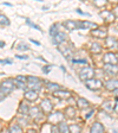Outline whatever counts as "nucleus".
Masks as SVG:
<instances>
[{"label":"nucleus","mask_w":118,"mask_h":133,"mask_svg":"<svg viewBox=\"0 0 118 133\" xmlns=\"http://www.w3.org/2000/svg\"><path fill=\"white\" fill-rule=\"evenodd\" d=\"M40 83L41 81L39 80L38 77H34V76H28L27 77V86L30 88V90H33V91H39L40 90Z\"/></svg>","instance_id":"1"},{"label":"nucleus","mask_w":118,"mask_h":133,"mask_svg":"<svg viewBox=\"0 0 118 133\" xmlns=\"http://www.w3.org/2000/svg\"><path fill=\"white\" fill-rule=\"evenodd\" d=\"M79 76L83 81L91 80V78L95 76V70L92 69L91 66H84V68H82V70H80Z\"/></svg>","instance_id":"2"},{"label":"nucleus","mask_w":118,"mask_h":133,"mask_svg":"<svg viewBox=\"0 0 118 133\" xmlns=\"http://www.w3.org/2000/svg\"><path fill=\"white\" fill-rule=\"evenodd\" d=\"M0 87H1V90H3V93L5 95L12 93V91L14 90V88H15V86H14V83H13V80H5L0 84Z\"/></svg>","instance_id":"3"},{"label":"nucleus","mask_w":118,"mask_h":133,"mask_svg":"<svg viewBox=\"0 0 118 133\" xmlns=\"http://www.w3.org/2000/svg\"><path fill=\"white\" fill-rule=\"evenodd\" d=\"M85 86L90 90H98V89H100L103 87V83H102V81H99V80L91 78V80L85 81Z\"/></svg>","instance_id":"4"},{"label":"nucleus","mask_w":118,"mask_h":133,"mask_svg":"<svg viewBox=\"0 0 118 133\" xmlns=\"http://www.w3.org/2000/svg\"><path fill=\"white\" fill-rule=\"evenodd\" d=\"M103 61H104L105 64L117 65L118 58H117V56H116L113 52H107V54H105V55H104V57H103Z\"/></svg>","instance_id":"5"},{"label":"nucleus","mask_w":118,"mask_h":133,"mask_svg":"<svg viewBox=\"0 0 118 133\" xmlns=\"http://www.w3.org/2000/svg\"><path fill=\"white\" fill-rule=\"evenodd\" d=\"M13 83H14V86L18 87V88L25 89L26 86H27V77L22 76V75H19V76L15 77V80H13Z\"/></svg>","instance_id":"6"},{"label":"nucleus","mask_w":118,"mask_h":133,"mask_svg":"<svg viewBox=\"0 0 118 133\" xmlns=\"http://www.w3.org/2000/svg\"><path fill=\"white\" fill-rule=\"evenodd\" d=\"M64 119V115L63 113H60V112H56V113H52L51 115H49V118H47V120H49L50 122H52V124H57V122H61Z\"/></svg>","instance_id":"7"},{"label":"nucleus","mask_w":118,"mask_h":133,"mask_svg":"<svg viewBox=\"0 0 118 133\" xmlns=\"http://www.w3.org/2000/svg\"><path fill=\"white\" fill-rule=\"evenodd\" d=\"M40 108L43 109L44 113H51V111H52V108H53L52 102L49 99H44L40 103Z\"/></svg>","instance_id":"8"},{"label":"nucleus","mask_w":118,"mask_h":133,"mask_svg":"<svg viewBox=\"0 0 118 133\" xmlns=\"http://www.w3.org/2000/svg\"><path fill=\"white\" fill-rule=\"evenodd\" d=\"M105 88L107 90H118V80L116 78H112V80H109L106 83H105Z\"/></svg>","instance_id":"9"},{"label":"nucleus","mask_w":118,"mask_h":133,"mask_svg":"<svg viewBox=\"0 0 118 133\" xmlns=\"http://www.w3.org/2000/svg\"><path fill=\"white\" fill-rule=\"evenodd\" d=\"M53 38H54V41H53L54 44L60 45V44H63V43H65L66 42V35L65 33H63V32H58Z\"/></svg>","instance_id":"10"},{"label":"nucleus","mask_w":118,"mask_h":133,"mask_svg":"<svg viewBox=\"0 0 118 133\" xmlns=\"http://www.w3.org/2000/svg\"><path fill=\"white\" fill-rule=\"evenodd\" d=\"M90 133H104V126L100 122H95L90 128Z\"/></svg>","instance_id":"11"},{"label":"nucleus","mask_w":118,"mask_h":133,"mask_svg":"<svg viewBox=\"0 0 118 133\" xmlns=\"http://www.w3.org/2000/svg\"><path fill=\"white\" fill-rule=\"evenodd\" d=\"M104 70L106 74L109 75H117L118 74V66L117 65H111V64H105L104 66Z\"/></svg>","instance_id":"12"},{"label":"nucleus","mask_w":118,"mask_h":133,"mask_svg":"<svg viewBox=\"0 0 118 133\" xmlns=\"http://www.w3.org/2000/svg\"><path fill=\"white\" fill-rule=\"evenodd\" d=\"M97 24L95 23H90V22H80L78 23V29L84 30V29H97Z\"/></svg>","instance_id":"13"},{"label":"nucleus","mask_w":118,"mask_h":133,"mask_svg":"<svg viewBox=\"0 0 118 133\" xmlns=\"http://www.w3.org/2000/svg\"><path fill=\"white\" fill-rule=\"evenodd\" d=\"M106 46L109 48V49H118V41L116 38H113V37H109V38H106Z\"/></svg>","instance_id":"14"},{"label":"nucleus","mask_w":118,"mask_h":133,"mask_svg":"<svg viewBox=\"0 0 118 133\" xmlns=\"http://www.w3.org/2000/svg\"><path fill=\"white\" fill-rule=\"evenodd\" d=\"M91 33H92V36L97 37V38H105L107 35V31L105 29H97V30H93Z\"/></svg>","instance_id":"15"},{"label":"nucleus","mask_w":118,"mask_h":133,"mask_svg":"<svg viewBox=\"0 0 118 133\" xmlns=\"http://www.w3.org/2000/svg\"><path fill=\"white\" fill-rule=\"evenodd\" d=\"M56 97H59V99H69L71 96V93L70 91H66V90H57L53 93Z\"/></svg>","instance_id":"16"},{"label":"nucleus","mask_w":118,"mask_h":133,"mask_svg":"<svg viewBox=\"0 0 118 133\" xmlns=\"http://www.w3.org/2000/svg\"><path fill=\"white\" fill-rule=\"evenodd\" d=\"M64 25H65L66 30H69V31H73L76 29H78V23L73 22V20H66L64 23Z\"/></svg>","instance_id":"17"},{"label":"nucleus","mask_w":118,"mask_h":133,"mask_svg":"<svg viewBox=\"0 0 118 133\" xmlns=\"http://www.w3.org/2000/svg\"><path fill=\"white\" fill-rule=\"evenodd\" d=\"M19 113L22 114L24 116H27V114L30 113V107L25 102H21L20 103V107H19Z\"/></svg>","instance_id":"18"},{"label":"nucleus","mask_w":118,"mask_h":133,"mask_svg":"<svg viewBox=\"0 0 118 133\" xmlns=\"http://www.w3.org/2000/svg\"><path fill=\"white\" fill-rule=\"evenodd\" d=\"M25 97H26L28 101H34V100H37V97H38V94H37V91L27 90L25 93Z\"/></svg>","instance_id":"19"},{"label":"nucleus","mask_w":118,"mask_h":133,"mask_svg":"<svg viewBox=\"0 0 118 133\" xmlns=\"http://www.w3.org/2000/svg\"><path fill=\"white\" fill-rule=\"evenodd\" d=\"M30 116H32V118H40L41 116V112L40 109H39L38 107H32L30 108Z\"/></svg>","instance_id":"20"},{"label":"nucleus","mask_w":118,"mask_h":133,"mask_svg":"<svg viewBox=\"0 0 118 133\" xmlns=\"http://www.w3.org/2000/svg\"><path fill=\"white\" fill-rule=\"evenodd\" d=\"M77 106L79 108H88L89 107V101L88 100H85V99H83V97H80V99H78L77 100Z\"/></svg>","instance_id":"21"},{"label":"nucleus","mask_w":118,"mask_h":133,"mask_svg":"<svg viewBox=\"0 0 118 133\" xmlns=\"http://www.w3.org/2000/svg\"><path fill=\"white\" fill-rule=\"evenodd\" d=\"M91 52H93V54L102 52V45L99 44V43H93V44L91 45Z\"/></svg>","instance_id":"22"},{"label":"nucleus","mask_w":118,"mask_h":133,"mask_svg":"<svg viewBox=\"0 0 118 133\" xmlns=\"http://www.w3.org/2000/svg\"><path fill=\"white\" fill-rule=\"evenodd\" d=\"M60 52L63 54L64 56H65L66 58H69V59H71V57H72V51H71V49H67V48H61L60 46Z\"/></svg>","instance_id":"23"},{"label":"nucleus","mask_w":118,"mask_h":133,"mask_svg":"<svg viewBox=\"0 0 118 133\" xmlns=\"http://www.w3.org/2000/svg\"><path fill=\"white\" fill-rule=\"evenodd\" d=\"M103 107H104L105 111L111 112V111H113V108H115V103H113L112 101H105V102L103 103Z\"/></svg>","instance_id":"24"},{"label":"nucleus","mask_w":118,"mask_h":133,"mask_svg":"<svg viewBox=\"0 0 118 133\" xmlns=\"http://www.w3.org/2000/svg\"><path fill=\"white\" fill-rule=\"evenodd\" d=\"M65 114L69 116V118H73V116L76 115V108H74L73 106H69V107L66 108Z\"/></svg>","instance_id":"25"},{"label":"nucleus","mask_w":118,"mask_h":133,"mask_svg":"<svg viewBox=\"0 0 118 133\" xmlns=\"http://www.w3.org/2000/svg\"><path fill=\"white\" fill-rule=\"evenodd\" d=\"M69 131H70V133H80L82 132V128H80L79 125L73 124L69 126Z\"/></svg>","instance_id":"26"},{"label":"nucleus","mask_w":118,"mask_h":133,"mask_svg":"<svg viewBox=\"0 0 118 133\" xmlns=\"http://www.w3.org/2000/svg\"><path fill=\"white\" fill-rule=\"evenodd\" d=\"M10 133H22V130L20 127L19 125H12L11 127H10Z\"/></svg>","instance_id":"27"},{"label":"nucleus","mask_w":118,"mask_h":133,"mask_svg":"<svg viewBox=\"0 0 118 133\" xmlns=\"http://www.w3.org/2000/svg\"><path fill=\"white\" fill-rule=\"evenodd\" d=\"M59 132L60 133H69L70 131H69V126L65 124V122H60V125H59Z\"/></svg>","instance_id":"28"},{"label":"nucleus","mask_w":118,"mask_h":133,"mask_svg":"<svg viewBox=\"0 0 118 133\" xmlns=\"http://www.w3.org/2000/svg\"><path fill=\"white\" fill-rule=\"evenodd\" d=\"M59 88H60V87L58 86L57 83H51V82L47 83V89H50V90H52L53 93H54V91H57Z\"/></svg>","instance_id":"29"},{"label":"nucleus","mask_w":118,"mask_h":133,"mask_svg":"<svg viewBox=\"0 0 118 133\" xmlns=\"http://www.w3.org/2000/svg\"><path fill=\"white\" fill-rule=\"evenodd\" d=\"M0 24L1 25H10V20L4 14H0Z\"/></svg>","instance_id":"30"},{"label":"nucleus","mask_w":118,"mask_h":133,"mask_svg":"<svg viewBox=\"0 0 118 133\" xmlns=\"http://www.w3.org/2000/svg\"><path fill=\"white\" fill-rule=\"evenodd\" d=\"M57 33H58V31H57V25L53 24L52 26L50 28V35H51L52 37H54L56 35H57Z\"/></svg>","instance_id":"31"},{"label":"nucleus","mask_w":118,"mask_h":133,"mask_svg":"<svg viewBox=\"0 0 118 133\" xmlns=\"http://www.w3.org/2000/svg\"><path fill=\"white\" fill-rule=\"evenodd\" d=\"M17 48H18V50H21V51H24V50H28V46L26 44H24V43L18 44V45H17Z\"/></svg>","instance_id":"32"},{"label":"nucleus","mask_w":118,"mask_h":133,"mask_svg":"<svg viewBox=\"0 0 118 133\" xmlns=\"http://www.w3.org/2000/svg\"><path fill=\"white\" fill-rule=\"evenodd\" d=\"M73 63H78V64H86L88 63V61H86L85 58H84V59H73Z\"/></svg>","instance_id":"33"},{"label":"nucleus","mask_w":118,"mask_h":133,"mask_svg":"<svg viewBox=\"0 0 118 133\" xmlns=\"http://www.w3.org/2000/svg\"><path fill=\"white\" fill-rule=\"evenodd\" d=\"M27 25H30V26H32V28H34V29H37V30H40V28H39L38 25H36V24H33L32 22H31V20H27Z\"/></svg>","instance_id":"34"},{"label":"nucleus","mask_w":118,"mask_h":133,"mask_svg":"<svg viewBox=\"0 0 118 133\" xmlns=\"http://www.w3.org/2000/svg\"><path fill=\"white\" fill-rule=\"evenodd\" d=\"M105 3H106V1H104V0H97V1H95L96 6H104Z\"/></svg>","instance_id":"35"},{"label":"nucleus","mask_w":118,"mask_h":133,"mask_svg":"<svg viewBox=\"0 0 118 133\" xmlns=\"http://www.w3.org/2000/svg\"><path fill=\"white\" fill-rule=\"evenodd\" d=\"M5 96H6V95L3 93V90H1V87H0V101H3V100L5 99Z\"/></svg>","instance_id":"36"},{"label":"nucleus","mask_w":118,"mask_h":133,"mask_svg":"<svg viewBox=\"0 0 118 133\" xmlns=\"http://www.w3.org/2000/svg\"><path fill=\"white\" fill-rule=\"evenodd\" d=\"M113 16H115V17H118V6H116V7L115 8H113Z\"/></svg>","instance_id":"37"},{"label":"nucleus","mask_w":118,"mask_h":133,"mask_svg":"<svg viewBox=\"0 0 118 133\" xmlns=\"http://www.w3.org/2000/svg\"><path fill=\"white\" fill-rule=\"evenodd\" d=\"M15 57H17V58H19V59H27V58H28L27 56H21V55H17Z\"/></svg>","instance_id":"38"},{"label":"nucleus","mask_w":118,"mask_h":133,"mask_svg":"<svg viewBox=\"0 0 118 133\" xmlns=\"http://www.w3.org/2000/svg\"><path fill=\"white\" fill-rule=\"evenodd\" d=\"M113 109H115V112H117V113H118V99L116 100V103H115V108H113Z\"/></svg>","instance_id":"39"},{"label":"nucleus","mask_w":118,"mask_h":133,"mask_svg":"<svg viewBox=\"0 0 118 133\" xmlns=\"http://www.w3.org/2000/svg\"><path fill=\"white\" fill-rule=\"evenodd\" d=\"M52 133H59V130L56 126H52Z\"/></svg>","instance_id":"40"},{"label":"nucleus","mask_w":118,"mask_h":133,"mask_svg":"<svg viewBox=\"0 0 118 133\" xmlns=\"http://www.w3.org/2000/svg\"><path fill=\"white\" fill-rule=\"evenodd\" d=\"M50 70H51V65H49V66H45L44 72H50Z\"/></svg>","instance_id":"41"},{"label":"nucleus","mask_w":118,"mask_h":133,"mask_svg":"<svg viewBox=\"0 0 118 133\" xmlns=\"http://www.w3.org/2000/svg\"><path fill=\"white\" fill-rule=\"evenodd\" d=\"M77 12H78V13H79V14H85V16L90 17V14H89V13H84V12H82V11H80L79 8H78V10H77Z\"/></svg>","instance_id":"42"},{"label":"nucleus","mask_w":118,"mask_h":133,"mask_svg":"<svg viewBox=\"0 0 118 133\" xmlns=\"http://www.w3.org/2000/svg\"><path fill=\"white\" fill-rule=\"evenodd\" d=\"M0 63H4V64H11L12 62H11V61H8V59H7V61H0Z\"/></svg>","instance_id":"43"},{"label":"nucleus","mask_w":118,"mask_h":133,"mask_svg":"<svg viewBox=\"0 0 118 133\" xmlns=\"http://www.w3.org/2000/svg\"><path fill=\"white\" fill-rule=\"evenodd\" d=\"M31 42H32L33 44H36V45H38V46H39V45H40V43H38V42H36V41H33V39H31Z\"/></svg>","instance_id":"44"},{"label":"nucleus","mask_w":118,"mask_h":133,"mask_svg":"<svg viewBox=\"0 0 118 133\" xmlns=\"http://www.w3.org/2000/svg\"><path fill=\"white\" fill-rule=\"evenodd\" d=\"M27 133H38V132H37L36 130H28V131H27Z\"/></svg>","instance_id":"45"},{"label":"nucleus","mask_w":118,"mask_h":133,"mask_svg":"<svg viewBox=\"0 0 118 133\" xmlns=\"http://www.w3.org/2000/svg\"><path fill=\"white\" fill-rule=\"evenodd\" d=\"M92 113H93V111H92V112H90V113H89L88 115H86V119H89V118H90V116L92 115Z\"/></svg>","instance_id":"46"},{"label":"nucleus","mask_w":118,"mask_h":133,"mask_svg":"<svg viewBox=\"0 0 118 133\" xmlns=\"http://www.w3.org/2000/svg\"><path fill=\"white\" fill-rule=\"evenodd\" d=\"M4 45H5V43H4V42H0V46H4Z\"/></svg>","instance_id":"47"},{"label":"nucleus","mask_w":118,"mask_h":133,"mask_svg":"<svg viewBox=\"0 0 118 133\" xmlns=\"http://www.w3.org/2000/svg\"><path fill=\"white\" fill-rule=\"evenodd\" d=\"M113 133H118V131L117 130H113Z\"/></svg>","instance_id":"48"},{"label":"nucleus","mask_w":118,"mask_h":133,"mask_svg":"<svg viewBox=\"0 0 118 133\" xmlns=\"http://www.w3.org/2000/svg\"><path fill=\"white\" fill-rule=\"evenodd\" d=\"M1 127H3V126H1V122H0V130H1Z\"/></svg>","instance_id":"49"},{"label":"nucleus","mask_w":118,"mask_h":133,"mask_svg":"<svg viewBox=\"0 0 118 133\" xmlns=\"http://www.w3.org/2000/svg\"><path fill=\"white\" fill-rule=\"evenodd\" d=\"M117 58H118V57H117Z\"/></svg>","instance_id":"50"}]
</instances>
